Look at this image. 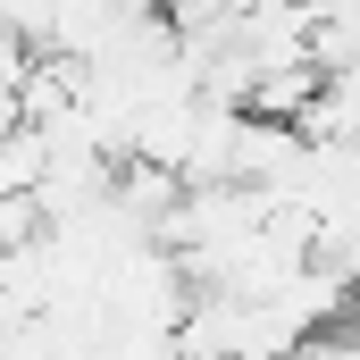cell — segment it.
<instances>
[{
	"mask_svg": "<svg viewBox=\"0 0 360 360\" xmlns=\"http://www.w3.org/2000/svg\"><path fill=\"white\" fill-rule=\"evenodd\" d=\"M285 360H360V319H352V310H344V319H327L319 335H302Z\"/></svg>",
	"mask_w": 360,
	"mask_h": 360,
	"instance_id": "obj_1",
	"label": "cell"
}]
</instances>
